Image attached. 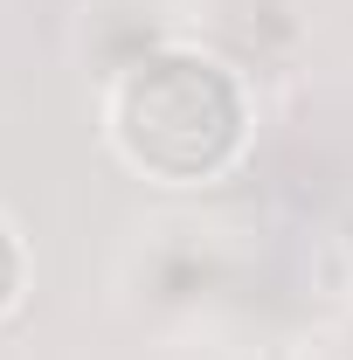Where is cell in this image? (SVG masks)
<instances>
[{"instance_id":"obj_1","label":"cell","mask_w":353,"mask_h":360,"mask_svg":"<svg viewBox=\"0 0 353 360\" xmlns=\"http://www.w3.org/2000/svg\"><path fill=\"white\" fill-rule=\"evenodd\" d=\"M111 139L153 180H208L243 146V90L201 49H153L111 90Z\"/></svg>"},{"instance_id":"obj_2","label":"cell","mask_w":353,"mask_h":360,"mask_svg":"<svg viewBox=\"0 0 353 360\" xmlns=\"http://www.w3.org/2000/svg\"><path fill=\"white\" fill-rule=\"evenodd\" d=\"M21 243H14V229L0 222V312H7V305H14V298H21Z\"/></svg>"}]
</instances>
